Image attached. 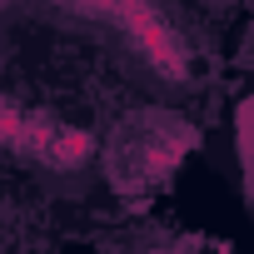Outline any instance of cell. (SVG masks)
Wrapping results in <instances>:
<instances>
[]
</instances>
